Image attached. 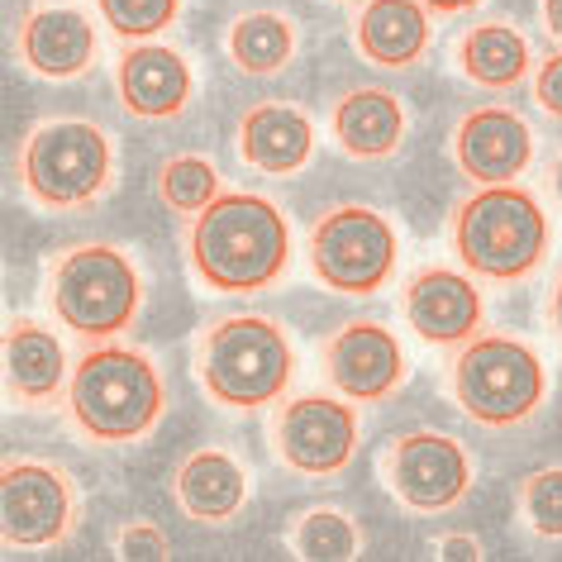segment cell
Segmentation results:
<instances>
[{"instance_id":"30","label":"cell","mask_w":562,"mask_h":562,"mask_svg":"<svg viewBox=\"0 0 562 562\" xmlns=\"http://www.w3.org/2000/svg\"><path fill=\"white\" fill-rule=\"evenodd\" d=\"M434 558H468V562H482L486 548L476 543L468 529H458V533H443V539L434 543Z\"/></svg>"},{"instance_id":"14","label":"cell","mask_w":562,"mask_h":562,"mask_svg":"<svg viewBox=\"0 0 562 562\" xmlns=\"http://www.w3.org/2000/svg\"><path fill=\"white\" fill-rule=\"evenodd\" d=\"M401 311L425 344H468L482 325V291L453 267H429L405 286Z\"/></svg>"},{"instance_id":"31","label":"cell","mask_w":562,"mask_h":562,"mask_svg":"<svg viewBox=\"0 0 562 562\" xmlns=\"http://www.w3.org/2000/svg\"><path fill=\"white\" fill-rule=\"evenodd\" d=\"M425 10H434V15H462V10H472L476 0H419Z\"/></svg>"},{"instance_id":"2","label":"cell","mask_w":562,"mask_h":562,"mask_svg":"<svg viewBox=\"0 0 562 562\" xmlns=\"http://www.w3.org/2000/svg\"><path fill=\"white\" fill-rule=\"evenodd\" d=\"M72 419L91 439L124 443L158 425L162 415V376L148 353L120 344H101L72 368L67 382Z\"/></svg>"},{"instance_id":"15","label":"cell","mask_w":562,"mask_h":562,"mask_svg":"<svg viewBox=\"0 0 562 562\" xmlns=\"http://www.w3.org/2000/svg\"><path fill=\"white\" fill-rule=\"evenodd\" d=\"M120 101L138 120H167L181 115L191 101V67L167 44H134L115 67Z\"/></svg>"},{"instance_id":"3","label":"cell","mask_w":562,"mask_h":562,"mask_svg":"<svg viewBox=\"0 0 562 562\" xmlns=\"http://www.w3.org/2000/svg\"><path fill=\"white\" fill-rule=\"evenodd\" d=\"M453 244L462 267L491 281H519L543 262L548 252V220L543 205L515 181L505 187H482L458 205Z\"/></svg>"},{"instance_id":"22","label":"cell","mask_w":562,"mask_h":562,"mask_svg":"<svg viewBox=\"0 0 562 562\" xmlns=\"http://www.w3.org/2000/svg\"><path fill=\"white\" fill-rule=\"evenodd\" d=\"M458 67L476 87L510 91L529 77V44L510 24H472L458 44Z\"/></svg>"},{"instance_id":"24","label":"cell","mask_w":562,"mask_h":562,"mask_svg":"<svg viewBox=\"0 0 562 562\" xmlns=\"http://www.w3.org/2000/svg\"><path fill=\"white\" fill-rule=\"evenodd\" d=\"M158 195L177 215H201L205 205L220 201L224 187H220V172L210 158H201V153H177L158 172Z\"/></svg>"},{"instance_id":"4","label":"cell","mask_w":562,"mask_h":562,"mask_svg":"<svg viewBox=\"0 0 562 562\" xmlns=\"http://www.w3.org/2000/svg\"><path fill=\"white\" fill-rule=\"evenodd\" d=\"M291 372H296V353L267 315H229L205 334L201 382L229 411H258L277 401Z\"/></svg>"},{"instance_id":"6","label":"cell","mask_w":562,"mask_h":562,"mask_svg":"<svg viewBox=\"0 0 562 562\" xmlns=\"http://www.w3.org/2000/svg\"><path fill=\"white\" fill-rule=\"evenodd\" d=\"M144 281L138 267L110 244L72 248L53 267V315L81 339H115L134 325Z\"/></svg>"},{"instance_id":"5","label":"cell","mask_w":562,"mask_h":562,"mask_svg":"<svg viewBox=\"0 0 562 562\" xmlns=\"http://www.w3.org/2000/svg\"><path fill=\"white\" fill-rule=\"evenodd\" d=\"M543 382L539 353L510 334H472L453 362V396L486 429L525 425L543 401Z\"/></svg>"},{"instance_id":"23","label":"cell","mask_w":562,"mask_h":562,"mask_svg":"<svg viewBox=\"0 0 562 562\" xmlns=\"http://www.w3.org/2000/svg\"><path fill=\"white\" fill-rule=\"evenodd\" d=\"M229 53L252 77L281 72L291 63V53H296V30L281 15H272V10H252V15H244L229 30Z\"/></svg>"},{"instance_id":"29","label":"cell","mask_w":562,"mask_h":562,"mask_svg":"<svg viewBox=\"0 0 562 562\" xmlns=\"http://www.w3.org/2000/svg\"><path fill=\"white\" fill-rule=\"evenodd\" d=\"M533 101H539L548 115L562 120V53L539 63V72H533Z\"/></svg>"},{"instance_id":"8","label":"cell","mask_w":562,"mask_h":562,"mask_svg":"<svg viewBox=\"0 0 562 562\" xmlns=\"http://www.w3.org/2000/svg\"><path fill=\"white\" fill-rule=\"evenodd\" d=\"M311 267L329 291L372 296L396 267V229L368 205H339L315 220Z\"/></svg>"},{"instance_id":"20","label":"cell","mask_w":562,"mask_h":562,"mask_svg":"<svg viewBox=\"0 0 562 562\" xmlns=\"http://www.w3.org/2000/svg\"><path fill=\"white\" fill-rule=\"evenodd\" d=\"M5 376L20 401H48L67 382L63 339L38 319H15L5 329Z\"/></svg>"},{"instance_id":"12","label":"cell","mask_w":562,"mask_h":562,"mask_svg":"<svg viewBox=\"0 0 562 562\" xmlns=\"http://www.w3.org/2000/svg\"><path fill=\"white\" fill-rule=\"evenodd\" d=\"M453 158L476 187H505L533 162V134L510 105H476L453 134Z\"/></svg>"},{"instance_id":"32","label":"cell","mask_w":562,"mask_h":562,"mask_svg":"<svg viewBox=\"0 0 562 562\" xmlns=\"http://www.w3.org/2000/svg\"><path fill=\"white\" fill-rule=\"evenodd\" d=\"M543 24L553 30V38H562V0H543Z\"/></svg>"},{"instance_id":"18","label":"cell","mask_w":562,"mask_h":562,"mask_svg":"<svg viewBox=\"0 0 562 562\" xmlns=\"http://www.w3.org/2000/svg\"><path fill=\"white\" fill-rule=\"evenodd\" d=\"M429 48V10L419 0H368L358 15V53L376 67H411Z\"/></svg>"},{"instance_id":"19","label":"cell","mask_w":562,"mask_h":562,"mask_svg":"<svg viewBox=\"0 0 562 562\" xmlns=\"http://www.w3.org/2000/svg\"><path fill=\"white\" fill-rule=\"evenodd\" d=\"M405 134V105L382 87H358L334 105V138L348 158H391Z\"/></svg>"},{"instance_id":"25","label":"cell","mask_w":562,"mask_h":562,"mask_svg":"<svg viewBox=\"0 0 562 562\" xmlns=\"http://www.w3.org/2000/svg\"><path fill=\"white\" fill-rule=\"evenodd\" d=\"M291 548L305 562H348L358 558V525L344 510H311L291 529Z\"/></svg>"},{"instance_id":"33","label":"cell","mask_w":562,"mask_h":562,"mask_svg":"<svg viewBox=\"0 0 562 562\" xmlns=\"http://www.w3.org/2000/svg\"><path fill=\"white\" fill-rule=\"evenodd\" d=\"M553 325L562 334V281H558V291H553Z\"/></svg>"},{"instance_id":"9","label":"cell","mask_w":562,"mask_h":562,"mask_svg":"<svg viewBox=\"0 0 562 562\" xmlns=\"http://www.w3.org/2000/svg\"><path fill=\"white\" fill-rule=\"evenodd\" d=\"M72 482L48 462H5L0 472V525L5 543L44 548L72 529Z\"/></svg>"},{"instance_id":"26","label":"cell","mask_w":562,"mask_h":562,"mask_svg":"<svg viewBox=\"0 0 562 562\" xmlns=\"http://www.w3.org/2000/svg\"><path fill=\"white\" fill-rule=\"evenodd\" d=\"M519 510L539 539H562V468H543L525 476L519 486Z\"/></svg>"},{"instance_id":"10","label":"cell","mask_w":562,"mask_h":562,"mask_svg":"<svg viewBox=\"0 0 562 562\" xmlns=\"http://www.w3.org/2000/svg\"><path fill=\"white\" fill-rule=\"evenodd\" d=\"M358 448V415L353 405L334 396H301L286 401L277 415V453L286 468L305 476H334L348 468Z\"/></svg>"},{"instance_id":"13","label":"cell","mask_w":562,"mask_h":562,"mask_svg":"<svg viewBox=\"0 0 562 562\" xmlns=\"http://www.w3.org/2000/svg\"><path fill=\"white\" fill-rule=\"evenodd\" d=\"M325 372L348 401H382L401 386L405 353L396 334L376 319H353L325 344Z\"/></svg>"},{"instance_id":"16","label":"cell","mask_w":562,"mask_h":562,"mask_svg":"<svg viewBox=\"0 0 562 562\" xmlns=\"http://www.w3.org/2000/svg\"><path fill=\"white\" fill-rule=\"evenodd\" d=\"M20 53L24 63L34 67L38 77H53V81H67V77H81L95 58V30L91 20L72 5H48V10H34L20 30Z\"/></svg>"},{"instance_id":"34","label":"cell","mask_w":562,"mask_h":562,"mask_svg":"<svg viewBox=\"0 0 562 562\" xmlns=\"http://www.w3.org/2000/svg\"><path fill=\"white\" fill-rule=\"evenodd\" d=\"M553 201L562 205V158L553 162Z\"/></svg>"},{"instance_id":"28","label":"cell","mask_w":562,"mask_h":562,"mask_svg":"<svg viewBox=\"0 0 562 562\" xmlns=\"http://www.w3.org/2000/svg\"><path fill=\"white\" fill-rule=\"evenodd\" d=\"M115 553L124 562H162V558H172V543H167V533L158 525H148V519H134V525L120 529Z\"/></svg>"},{"instance_id":"11","label":"cell","mask_w":562,"mask_h":562,"mask_svg":"<svg viewBox=\"0 0 562 562\" xmlns=\"http://www.w3.org/2000/svg\"><path fill=\"white\" fill-rule=\"evenodd\" d=\"M386 482L411 510H448V505L462 501V491L472 482L468 448L434 429L405 434L386 458Z\"/></svg>"},{"instance_id":"7","label":"cell","mask_w":562,"mask_h":562,"mask_svg":"<svg viewBox=\"0 0 562 562\" xmlns=\"http://www.w3.org/2000/svg\"><path fill=\"white\" fill-rule=\"evenodd\" d=\"M20 177L38 205H87L115 177V144L91 120H53L30 134V144L20 153Z\"/></svg>"},{"instance_id":"1","label":"cell","mask_w":562,"mask_h":562,"mask_svg":"<svg viewBox=\"0 0 562 562\" xmlns=\"http://www.w3.org/2000/svg\"><path fill=\"white\" fill-rule=\"evenodd\" d=\"M291 229L267 195L224 191L191 224V267L210 291H258L286 267Z\"/></svg>"},{"instance_id":"21","label":"cell","mask_w":562,"mask_h":562,"mask_svg":"<svg viewBox=\"0 0 562 562\" xmlns=\"http://www.w3.org/2000/svg\"><path fill=\"white\" fill-rule=\"evenodd\" d=\"M248 496V476L244 468L224 453V448H201L181 462L177 472V501L191 519H205V525H220V519L238 515V505Z\"/></svg>"},{"instance_id":"17","label":"cell","mask_w":562,"mask_h":562,"mask_svg":"<svg viewBox=\"0 0 562 562\" xmlns=\"http://www.w3.org/2000/svg\"><path fill=\"white\" fill-rule=\"evenodd\" d=\"M238 148H244V158L258 167V172L291 177L311 162L315 124L296 105H277V101L252 105L244 115V130H238Z\"/></svg>"},{"instance_id":"27","label":"cell","mask_w":562,"mask_h":562,"mask_svg":"<svg viewBox=\"0 0 562 562\" xmlns=\"http://www.w3.org/2000/svg\"><path fill=\"white\" fill-rule=\"evenodd\" d=\"M101 15L120 38H153L177 20V0H101Z\"/></svg>"}]
</instances>
